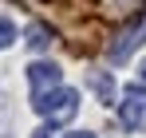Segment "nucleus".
I'll list each match as a JSON object with an SVG mask.
<instances>
[{
	"mask_svg": "<svg viewBox=\"0 0 146 138\" xmlns=\"http://www.w3.org/2000/svg\"><path fill=\"white\" fill-rule=\"evenodd\" d=\"M32 107H36V115L51 118V122H67V118H75V111H79V91H71V87H51V91L32 95Z\"/></svg>",
	"mask_w": 146,
	"mask_h": 138,
	"instance_id": "1",
	"label": "nucleus"
},
{
	"mask_svg": "<svg viewBox=\"0 0 146 138\" xmlns=\"http://www.w3.org/2000/svg\"><path fill=\"white\" fill-rule=\"evenodd\" d=\"M142 44H146V16H138L134 24H126L119 36H115V44L107 47V59H111V63H126Z\"/></svg>",
	"mask_w": 146,
	"mask_h": 138,
	"instance_id": "2",
	"label": "nucleus"
},
{
	"mask_svg": "<svg viewBox=\"0 0 146 138\" xmlns=\"http://www.w3.org/2000/svg\"><path fill=\"white\" fill-rule=\"evenodd\" d=\"M119 122L126 130H142L146 126V91L142 87H126L119 103Z\"/></svg>",
	"mask_w": 146,
	"mask_h": 138,
	"instance_id": "3",
	"label": "nucleus"
},
{
	"mask_svg": "<svg viewBox=\"0 0 146 138\" xmlns=\"http://www.w3.org/2000/svg\"><path fill=\"white\" fill-rule=\"evenodd\" d=\"M28 83H32V95L51 91V87H59V67L55 63H32L28 67Z\"/></svg>",
	"mask_w": 146,
	"mask_h": 138,
	"instance_id": "4",
	"label": "nucleus"
},
{
	"mask_svg": "<svg viewBox=\"0 0 146 138\" xmlns=\"http://www.w3.org/2000/svg\"><path fill=\"white\" fill-rule=\"evenodd\" d=\"M48 44H51V28H44V24H32V28H28V47H32V51H44Z\"/></svg>",
	"mask_w": 146,
	"mask_h": 138,
	"instance_id": "5",
	"label": "nucleus"
},
{
	"mask_svg": "<svg viewBox=\"0 0 146 138\" xmlns=\"http://www.w3.org/2000/svg\"><path fill=\"white\" fill-rule=\"evenodd\" d=\"M12 40H16V24H12V20H4V16H0V51H4L8 44H12Z\"/></svg>",
	"mask_w": 146,
	"mask_h": 138,
	"instance_id": "6",
	"label": "nucleus"
},
{
	"mask_svg": "<svg viewBox=\"0 0 146 138\" xmlns=\"http://www.w3.org/2000/svg\"><path fill=\"white\" fill-rule=\"evenodd\" d=\"M67 138H95L91 130H75V134H67Z\"/></svg>",
	"mask_w": 146,
	"mask_h": 138,
	"instance_id": "7",
	"label": "nucleus"
},
{
	"mask_svg": "<svg viewBox=\"0 0 146 138\" xmlns=\"http://www.w3.org/2000/svg\"><path fill=\"white\" fill-rule=\"evenodd\" d=\"M36 138H51V126H44V130H36Z\"/></svg>",
	"mask_w": 146,
	"mask_h": 138,
	"instance_id": "8",
	"label": "nucleus"
},
{
	"mask_svg": "<svg viewBox=\"0 0 146 138\" xmlns=\"http://www.w3.org/2000/svg\"><path fill=\"white\" fill-rule=\"evenodd\" d=\"M142 79H146V67H142Z\"/></svg>",
	"mask_w": 146,
	"mask_h": 138,
	"instance_id": "9",
	"label": "nucleus"
}]
</instances>
